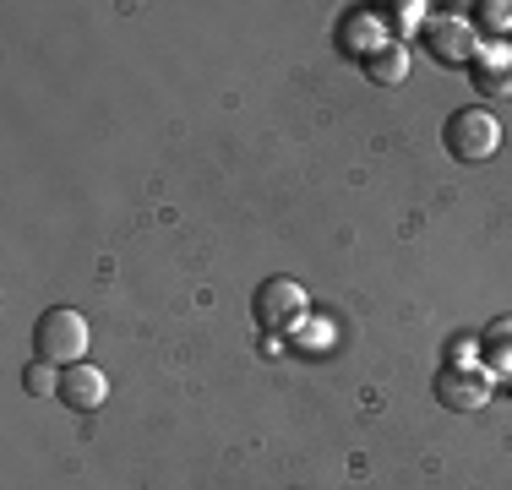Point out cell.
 Returning <instances> with one entry per match:
<instances>
[{"instance_id": "13", "label": "cell", "mask_w": 512, "mask_h": 490, "mask_svg": "<svg viewBox=\"0 0 512 490\" xmlns=\"http://www.w3.org/2000/svg\"><path fill=\"white\" fill-rule=\"evenodd\" d=\"M480 11H485V17H480L485 28H496V33H502V28H512V0H485Z\"/></svg>"}, {"instance_id": "1", "label": "cell", "mask_w": 512, "mask_h": 490, "mask_svg": "<svg viewBox=\"0 0 512 490\" xmlns=\"http://www.w3.org/2000/svg\"><path fill=\"white\" fill-rule=\"evenodd\" d=\"M33 354H39L44 365H55V371L82 365V354H88V316L71 311V305H50V311L33 322Z\"/></svg>"}, {"instance_id": "7", "label": "cell", "mask_w": 512, "mask_h": 490, "mask_svg": "<svg viewBox=\"0 0 512 490\" xmlns=\"http://www.w3.org/2000/svg\"><path fill=\"white\" fill-rule=\"evenodd\" d=\"M469 77H474V93H480V98H507L512 93V49L507 44L474 49Z\"/></svg>"}, {"instance_id": "9", "label": "cell", "mask_w": 512, "mask_h": 490, "mask_svg": "<svg viewBox=\"0 0 512 490\" xmlns=\"http://www.w3.org/2000/svg\"><path fill=\"white\" fill-rule=\"evenodd\" d=\"M365 77L382 82V88H398V82L409 77V49L404 44H382L371 60H365Z\"/></svg>"}, {"instance_id": "8", "label": "cell", "mask_w": 512, "mask_h": 490, "mask_svg": "<svg viewBox=\"0 0 512 490\" xmlns=\"http://www.w3.org/2000/svg\"><path fill=\"white\" fill-rule=\"evenodd\" d=\"M55 398L66 403V409H82V414L99 409V403H104V371H99V365H88V360L66 365V371H60V392H55Z\"/></svg>"}, {"instance_id": "12", "label": "cell", "mask_w": 512, "mask_h": 490, "mask_svg": "<svg viewBox=\"0 0 512 490\" xmlns=\"http://www.w3.org/2000/svg\"><path fill=\"white\" fill-rule=\"evenodd\" d=\"M485 349H491V360H512V322H496L491 333H485Z\"/></svg>"}, {"instance_id": "6", "label": "cell", "mask_w": 512, "mask_h": 490, "mask_svg": "<svg viewBox=\"0 0 512 490\" xmlns=\"http://www.w3.org/2000/svg\"><path fill=\"white\" fill-rule=\"evenodd\" d=\"M431 392H436V403H442V409L469 414V409H480V403H485V376L469 371V365H442Z\"/></svg>"}, {"instance_id": "10", "label": "cell", "mask_w": 512, "mask_h": 490, "mask_svg": "<svg viewBox=\"0 0 512 490\" xmlns=\"http://www.w3.org/2000/svg\"><path fill=\"white\" fill-rule=\"evenodd\" d=\"M22 387H28L33 398H50V392H60V371H55V365H44V360H33L28 371H22Z\"/></svg>"}, {"instance_id": "5", "label": "cell", "mask_w": 512, "mask_h": 490, "mask_svg": "<svg viewBox=\"0 0 512 490\" xmlns=\"http://www.w3.org/2000/svg\"><path fill=\"white\" fill-rule=\"evenodd\" d=\"M333 44H338V55H349V60H360V66H365L376 49L393 44V39H387V28H382L376 11H344L338 28H333Z\"/></svg>"}, {"instance_id": "3", "label": "cell", "mask_w": 512, "mask_h": 490, "mask_svg": "<svg viewBox=\"0 0 512 490\" xmlns=\"http://www.w3.org/2000/svg\"><path fill=\"white\" fill-rule=\"evenodd\" d=\"M251 311L267 333H295V327L306 322V289H300L295 278H262Z\"/></svg>"}, {"instance_id": "2", "label": "cell", "mask_w": 512, "mask_h": 490, "mask_svg": "<svg viewBox=\"0 0 512 490\" xmlns=\"http://www.w3.org/2000/svg\"><path fill=\"white\" fill-rule=\"evenodd\" d=\"M442 142H447V153H453L458 164H485V158L502 147V126H496L491 109L463 104V109H453V115H447Z\"/></svg>"}, {"instance_id": "4", "label": "cell", "mask_w": 512, "mask_h": 490, "mask_svg": "<svg viewBox=\"0 0 512 490\" xmlns=\"http://www.w3.org/2000/svg\"><path fill=\"white\" fill-rule=\"evenodd\" d=\"M420 39H425V55L431 60H442V66H469L474 60V28L463 17H431L420 28Z\"/></svg>"}, {"instance_id": "11", "label": "cell", "mask_w": 512, "mask_h": 490, "mask_svg": "<svg viewBox=\"0 0 512 490\" xmlns=\"http://www.w3.org/2000/svg\"><path fill=\"white\" fill-rule=\"evenodd\" d=\"M425 6H414V0H398V6H387V11H376L382 17V28H398V33H409V28H425V17H420Z\"/></svg>"}]
</instances>
